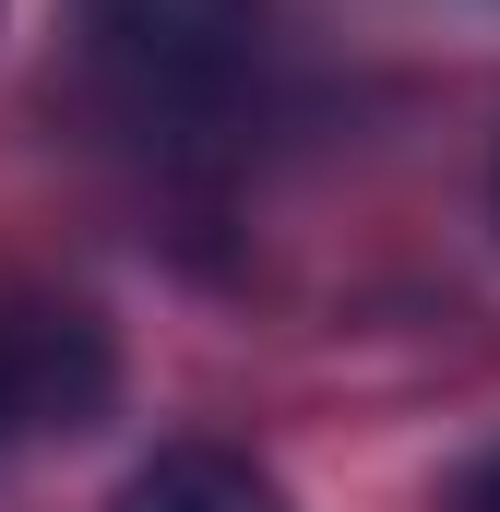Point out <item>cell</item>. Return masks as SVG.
<instances>
[{"label": "cell", "mask_w": 500, "mask_h": 512, "mask_svg": "<svg viewBox=\"0 0 500 512\" xmlns=\"http://www.w3.org/2000/svg\"><path fill=\"white\" fill-rule=\"evenodd\" d=\"M274 0H84V72L143 143H215L262 84Z\"/></svg>", "instance_id": "obj_1"}, {"label": "cell", "mask_w": 500, "mask_h": 512, "mask_svg": "<svg viewBox=\"0 0 500 512\" xmlns=\"http://www.w3.org/2000/svg\"><path fill=\"white\" fill-rule=\"evenodd\" d=\"M108 405V334L60 298H0V441L84 429Z\"/></svg>", "instance_id": "obj_2"}, {"label": "cell", "mask_w": 500, "mask_h": 512, "mask_svg": "<svg viewBox=\"0 0 500 512\" xmlns=\"http://www.w3.org/2000/svg\"><path fill=\"white\" fill-rule=\"evenodd\" d=\"M108 512H286V489L250 465V453H215V441H179L131 477Z\"/></svg>", "instance_id": "obj_3"}, {"label": "cell", "mask_w": 500, "mask_h": 512, "mask_svg": "<svg viewBox=\"0 0 500 512\" xmlns=\"http://www.w3.org/2000/svg\"><path fill=\"white\" fill-rule=\"evenodd\" d=\"M453 512H500V441L465 465V477H453Z\"/></svg>", "instance_id": "obj_4"}]
</instances>
